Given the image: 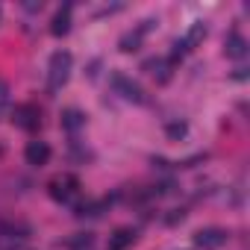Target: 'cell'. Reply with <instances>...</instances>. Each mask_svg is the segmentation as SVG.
I'll use <instances>...</instances> for the list:
<instances>
[{"label":"cell","mask_w":250,"mask_h":250,"mask_svg":"<svg viewBox=\"0 0 250 250\" xmlns=\"http://www.w3.org/2000/svg\"><path fill=\"white\" fill-rule=\"evenodd\" d=\"M136 244V229L133 227H118L109 241H106V250H130Z\"/></svg>","instance_id":"obj_8"},{"label":"cell","mask_w":250,"mask_h":250,"mask_svg":"<svg viewBox=\"0 0 250 250\" xmlns=\"http://www.w3.org/2000/svg\"><path fill=\"white\" fill-rule=\"evenodd\" d=\"M71 68H74V56L68 50H56L50 56V65H47V91H62L65 83L71 80Z\"/></svg>","instance_id":"obj_1"},{"label":"cell","mask_w":250,"mask_h":250,"mask_svg":"<svg viewBox=\"0 0 250 250\" xmlns=\"http://www.w3.org/2000/svg\"><path fill=\"white\" fill-rule=\"evenodd\" d=\"M153 27H156V21H145L142 27H136V30H130V33H124V36H121V42H118V47H121L124 53L139 50V47H142V42H145V36H147Z\"/></svg>","instance_id":"obj_6"},{"label":"cell","mask_w":250,"mask_h":250,"mask_svg":"<svg viewBox=\"0 0 250 250\" xmlns=\"http://www.w3.org/2000/svg\"><path fill=\"white\" fill-rule=\"evenodd\" d=\"M12 124H15L18 130H24V133H36V130L42 127V112H39V106H36V103H21V106H15Z\"/></svg>","instance_id":"obj_4"},{"label":"cell","mask_w":250,"mask_h":250,"mask_svg":"<svg viewBox=\"0 0 250 250\" xmlns=\"http://www.w3.org/2000/svg\"><path fill=\"white\" fill-rule=\"evenodd\" d=\"M83 124H85V115H83L80 109H65V112H62V127H65V130L77 133Z\"/></svg>","instance_id":"obj_12"},{"label":"cell","mask_w":250,"mask_h":250,"mask_svg":"<svg viewBox=\"0 0 250 250\" xmlns=\"http://www.w3.org/2000/svg\"><path fill=\"white\" fill-rule=\"evenodd\" d=\"M224 50H227L229 59H244V56H247V39H244L241 33H232V36L227 39Z\"/></svg>","instance_id":"obj_11"},{"label":"cell","mask_w":250,"mask_h":250,"mask_svg":"<svg viewBox=\"0 0 250 250\" xmlns=\"http://www.w3.org/2000/svg\"><path fill=\"white\" fill-rule=\"evenodd\" d=\"M47 191L56 203H71L77 194H80V180L74 174H56L50 183H47Z\"/></svg>","instance_id":"obj_2"},{"label":"cell","mask_w":250,"mask_h":250,"mask_svg":"<svg viewBox=\"0 0 250 250\" xmlns=\"http://www.w3.org/2000/svg\"><path fill=\"white\" fill-rule=\"evenodd\" d=\"M168 136L171 139H183L186 136V124H168Z\"/></svg>","instance_id":"obj_14"},{"label":"cell","mask_w":250,"mask_h":250,"mask_svg":"<svg viewBox=\"0 0 250 250\" xmlns=\"http://www.w3.org/2000/svg\"><path fill=\"white\" fill-rule=\"evenodd\" d=\"M171 68H174V62H171V59H162V56L145 62V71H147L150 77H156V83H168V80H171Z\"/></svg>","instance_id":"obj_9"},{"label":"cell","mask_w":250,"mask_h":250,"mask_svg":"<svg viewBox=\"0 0 250 250\" xmlns=\"http://www.w3.org/2000/svg\"><path fill=\"white\" fill-rule=\"evenodd\" d=\"M50 33H53L56 39H62V36L71 33V6H62V9L53 15V21H50Z\"/></svg>","instance_id":"obj_10"},{"label":"cell","mask_w":250,"mask_h":250,"mask_svg":"<svg viewBox=\"0 0 250 250\" xmlns=\"http://www.w3.org/2000/svg\"><path fill=\"white\" fill-rule=\"evenodd\" d=\"M109 83H112V88L124 97V100H130V103H145L147 97H145V88L133 80V77H127L124 71H115L112 77H109Z\"/></svg>","instance_id":"obj_3"},{"label":"cell","mask_w":250,"mask_h":250,"mask_svg":"<svg viewBox=\"0 0 250 250\" xmlns=\"http://www.w3.org/2000/svg\"><path fill=\"white\" fill-rule=\"evenodd\" d=\"M227 238H229V232L221 229V227H203V229L194 232V244L200 250H218V247L227 244Z\"/></svg>","instance_id":"obj_5"},{"label":"cell","mask_w":250,"mask_h":250,"mask_svg":"<svg viewBox=\"0 0 250 250\" xmlns=\"http://www.w3.org/2000/svg\"><path fill=\"white\" fill-rule=\"evenodd\" d=\"M24 159H27V165H36V168H42V165H47L50 162V145L47 142H27V147H24Z\"/></svg>","instance_id":"obj_7"},{"label":"cell","mask_w":250,"mask_h":250,"mask_svg":"<svg viewBox=\"0 0 250 250\" xmlns=\"http://www.w3.org/2000/svg\"><path fill=\"white\" fill-rule=\"evenodd\" d=\"M6 109H9V83L0 80V121H3Z\"/></svg>","instance_id":"obj_13"}]
</instances>
